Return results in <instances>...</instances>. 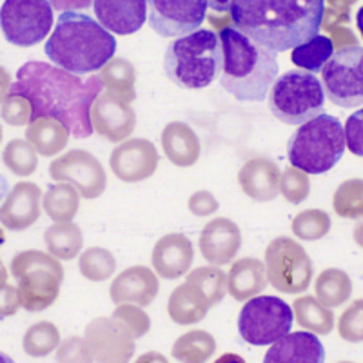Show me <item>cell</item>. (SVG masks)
I'll return each mask as SVG.
<instances>
[{"instance_id": "obj_29", "label": "cell", "mask_w": 363, "mask_h": 363, "mask_svg": "<svg viewBox=\"0 0 363 363\" xmlns=\"http://www.w3.org/2000/svg\"><path fill=\"white\" fill-rule=\"evenodd\" d=\"M44 213L55 222H71L80 207V191L67 182L51 184L42 199Z\"/></svg>"}, {"instance_id": "obj_51", "label": "cell", "mask_w": 363, "mask_h": 363, "mask_svg": "<svg viewBox=\"0 0 363 363\" xmlns=\"http://www.w3.org/2000/svg\"><path fill=\"white\" fill-rule=\"evenodd\" d=\"M55 9H62V11H79V9H87L93 0H51Z\"/></svg>"}, {"instance_id": "obj_49", "label": "cell", "mask_w": 363, "mask_h": 363, "mask_svg": "<svg viewBox=\"0 0 363 363\" xmlns=\"http://www.w3.org/2000/svg\"><path fill=\"white\" fill-rule=\"evenodd\" d=\"M21 307H24V303H22L21 289L8 284L2 285V307H0L2 318L11 316V314L17 313Z\"/></svg>"}, {"instance_id": "obj_30", "label": "cell", "mask_w": 363, "mask_h": 363, "mask_svg": "<svg viewBox=\"0 0 363 363\" xmlns=\"http://www.w3.org/2000/svg\"><path fill=\"white\" fill-rule=\"evenodd\" d=\"M293 311L300 327L311 330V333L325 336L330 335L335 329V314L330 307L323 306L318 298L309 296V294L296 298L293 303Z\"/></svg>"}, {"instance_id": "obj_19", "label": "cell", "mask_w": 363, "mask_h": 363, "mask_svg": "<svg viewBox=\"0 0 363 363\" xmlns=\"http://www.w3.org/2000/svg\"><path fill=\"white\" fill-rule=\"evenodd\" d=\"M96 21L116 35L140 31L149 18V0H93Z\"/></svg>"}, {"instance_id": "obj_4", "label": "cell", "mask_w": 363, "mask_h": 363, "mask_svg": "<svg viewBox=\"0 0 363 363\" xmlns=\"http://www.w3.org/2000/svg\"><path fill=\"white\" fill-rule=\"evenodd\" d=\"M44 51L51 62L77 74L100 71L115 57L116 38L100 22L80 11H64Z\"/></svg>"}, {"instance_id": "obj_13", "label": "cell", "mask_w": 363, "mask_h": 363, "mask_svg": "<svg viewBox=\"0 0 363 363\" xmlns=\"http://www.w3.org/2000/svg\"><path fill=\"white\" fill-rule=\"evenodd\" d=\"M209 0H149V24L164 38L189 35L207 18Z\"/></svg>"}, {"instance_id": "obj_48", "label": "cell", "mask_w": 363, "mask_h": 363, "mask_svg": "<svg viewBox=\"0 0 363 363\" xmlns=\"http://www.w3.org/2000/svg\"><path fill=\"white\" fill-rule=\"evenodd\" d=\"M187 207L194 216H209L218 211V200L209 191H196L187 202Z\"/></svg>"}, {"instance_id": "obj_28", "label": "cell", "mask_w": 363, "mask_h": 363, "mask_svg": "<svg viewBox=\"0 0 363 363\" xmlns=\"http://www.w3.org/2000/svg\"><path fill=\"white\" fill-rule=\"evenodd\" d=\"M187 287L207 307H213L225 298L227 277L218 265H206L187 272Z\"/></svg>"}, {"instance_id": "obj_8", "label": "cell", "mask_w": 363, "mask_h": 363, "mask_svg": "<svg viewBox=\"0 0 363 363\" xmlns=\"http://www.w3.org/2000/svg\"><path fill=\"white\" fill-rule=\"evenodd\" d=\"M323 84L311 71L293 69L274 80L269 93V109L280 122L306 124L325 109Z\"/></svg>"}, {"instance_id": "obj_26", "label": "cell", "mask_w": 363, "mask_h": 363, "mask_svg": "<svg viewBox=\"0 0 363 363\" xmlns=\"http://www.w3.org/2000/svg\"><path fill=\"white\" fill-rule=\"evenodd\" d=\"M267 267L258 258H240L233 262L227 274V293L235 300L247 301L267 287Z\"/></svg>"}, {"instance_id": "obj_40", "label": "cell", "mask_w": 363, "mask_h": 363, "mask_svg": "<svg viewBox=\"0 0 363 363\" xmlns=\"http://www.w3.org/2000/svg\"><path fill=\"white\" fill-rule=\"evenodd\" d=\"M293 235L303 242H316L329 235L330 216L323 209L300 211L291 222Z\"/></svg>"}, {"instance_id": "obj_12", "label": "cell", "mask_w": 363, "mask_h": 363, "mask_svg": "<svg viewBox=\"0 0 363 363\" xmlns=\"http://www.w3.org/2000/svg\"><path fill=\"white\" fill-rule=\"evenodd\" d=\"M322 84L335 106H363V48L349 45L336 51L322 69Z\"/></svg>"}, {"instance_id": "obj_25", "label": "cell", "mask_w": 363, "mask_h": 363, "mask_svg": "<svg viewBox=\"0 0 363 363\" xmlns=\"http://www.w3.org/2000/svg\"><path fill=\"white\" fill-rule=\"evenodd\" d=\"M160 140L164 155L177 167L194 165L202 155L199 135L186 122H169L162 131Z\"/></svg>"}, {"instance_id": "obj_47", "label": "cell", "mask_w": 363, "mask_h": 363, "mask_svg": "<svg viewBox=\"0 0 363 363\" xmlns=\"http://www.w3.org/2000/svg\"><path fill=\"white\" fill-rule=\"evenodd\" d=\"M347 147L356 157L363 158V108L352 113L345 122Z\"/></svg>"}, {"instance_id": "obj_22", "label": "cell", "mask_w": 363, "mask_h": 363, "mask_svg": "<svg viewBox=\"0 0 363 363\" xmlns=\"http://www.w3.org/2000/svg\"><path fill=\"white\" fill-rule=\"evenodd\" d=\"M111 300L120 303H136L147 307L158 294L157 271H151L145 265H133L116 274L109 287Z\"/></svg>"}, {"instance_id": "obj_35", "label": "cell", "mask_w": 363, "mask_h": 363, "mask_svg": "<svg viewBox=\"0 0 363 363\" xmlns=\"http://www.w3.org/2000/svg\"><path fill=\"white\" fill-rule=\"evenodd\" d=\"M216 351L215 336L206 330L193 329L174 342L173 358L184 363H203L213 358Z\"/></svg>"}, {"instance_id": "obj_43", "label": "cell", "mask_w": 363, "mask_h": 363, "mask_svg": "<svg viewBox=\"0 0 363 363\" xmlns=\"http://www.w3.org/2000/svg\"><path fill=\"white\" fill-rule=\"evenodd\" d=\"M2 118L13 128L28 125L33 120V106L26 96L9 91L8 95L2 96Z\"/></svg>"}, {"instance_id": "obj_14", "label": "cell", "mask_w": 363, "mask_h": 363, "mask_svg": "<svg viewBox=\"0 0 363 363\" xmlns=\"http://www.w3.org/2000/svg\"><path fill=\"white\" fill-rule=\"evenodd\" d=\"M50 174L55 182H67L80 191L82 199L95 200L106 191L108 174L95 155L84 149H71L51 162Z\"/></svg>"}, {"instance_id": "obj_42", "label": "cell", "mask_w": 363, "mask_h": 363, "mask_svg": "<svg viewBox=\"0 0 363 363\" xmlns=\"http://www.w3.org/2000/svg\"><path fill=\"white\" fill-rule=\"evenodd\" d=\"M280 193L284 199L293 206H298L303 200H307L311 193V180L309 173L298 169V167H289L281 173L280 180Z\"/></svg>"}, {"instance_id": "obj_21", "label": "cell", "mask_w": 363, "mask_h": 363, "mask_svg": "<svg viewBox=\"0 0 363 363\" xmlns=\"http://www.w3.org/2000/svg\"><path fill=\"white\" fill-rule=\"evenodd\" d=\"M194 260L193 242L186 235L171 233L158 240L151 255V264L164 280H177L191 271Z\"/></svg>"}, {"instance_id": "obj_10", "label": "cell", "mask_w": 363, "mask_h": 363, "mask_svg": "<svg viewBox=\"0 0 363 363\" xmlns=\"http://www.w3.org/2000/svg\"><path fill=\"white\" fill-rule=\"evenodd\" d=\"M271 285L284 294L303 293L313 280V262L306 249L289 236H278L265 249Z\"/></svg>"}, {"instance_id": "obj_24", "label": "cell", "mask_w": 363, "mask_h": 363, "mask_svg": "<svg viewBox=\"0 0 363 363\" xmlns=\"http://www.w3.org/2000/svg\"><path fill=\"white\" fill-rule=\"evenodd\" d=\"M265 363H322L325 349L316 333H289L271 345L264 358Z\"/></svg>"}, {"instance_id": "obj_16", "label": "cell", "mask_w": 363, "mask_h": 363, "mask_svg": "<svg viewBox=\"0 0 363 363\" xmlns=\"http://www.w3.org/2000/svg\"><path fill=\"white\" fill-rule=\"evenodd\" d=\"M91 122L96 135L108 142H124L135 131L136 113L129 100L106 89L91 108Z\"/></svg>"}, {"instance_id": "obj_18", "label": "cell", "mask_w": 363, "mask_h": 363, "mask_svg": "<svg viewBox=\"0 0 363 363\" xmlns=\"http://www.w3.org/2000/svg\"><path fill=\"white\" fill-rule=\"evenodd\" d=\"M42 189L33 182H18L0 207V222L9 231H26L40 218Z\"/></svg>"}, {"instance_id": "obj_34", "label": "cell", "mask_w": 363, "mask_h": 363, "mask_svg": "<svg viewBox=\"0 0 363 363\" xmlns=\"http://www.w3.org/2000/svg\"><path fill=\"white\" fill-rule=\"evenodd\" d=\"M316 298L327 307L343 306L352 294V280L342 269H325L314 281Z\"/></svg>"}, {"instance_id": "obj_20", "label": "cell", "mask_w": 363, "mask_h": 363, "mask_svg": "<svg viewBox=\"0 0 363 363\" xmlns=\"http://www.w3.org/2000/svg\"><path fill=\"white\" fill-rule=\"evenodd\" d=\"M242 247V233L233 220L220 218L211 220L200 235V252L209 264L222 265L231 264Z\"/></svg>"}, {"instance_id": "obj_36", "label": "cell", "mask_w": 363, "mask_h": 363, "mask_svg": "<svg viewBox=\"0 0 363 363\" xmlns=\"http://www.w3.org/2000/svg\"><path fill=\"white\" fill-rule=\"evenodd\" d=\"M104 87L111 93L124 96L125 100L133 102L136 99L135 82H136V71L129 60L122 57H113L99 73Z\"/></svg>"}, {"instance_id": "obj_53", "label": "cell", "mask_w": 363, "mask_h": 363, "mask_svg": "<svg viewBox=\"0 0 363 363\" xmlns=\"http://www.w3.org/2000/svg\"><path fill=\"white\" fill-rule=\"evenodd\" d=\"M327 2H329L330 8L345 9V11H349V8H351V6H354L358 0H327Z\"/></svg>"}, {"instance_id": "obj_31", "label": "cell", "mask_w": 363, "mask_h": 363, "mask_svg": "<svg viewBox=\"0 0 363 363\" xmlns=\"http://www.w3.org/2000/svg\"><path fill=\"white\" fill-rule=\"evenodd\" d=\"M44 242L48 251L58 260H73L84 245L82 231L73 222H55L45 229Z\"/></svg>"}, {"instance_id": "obj_11", "label": "cell", "mask_w": 363, "mask_h": 363, "mask_svg": "<svg viewBox=\"0 0 363 363\" xmlns=\"http://www.w3.org/2000/svg\"><path fill=\"white\" fill-rule=\"evenodd\" d=\"M2 31L18 48L40 44L53 28L51 0H4L0 11Z\"/></svg>"}, {"instance_id": "obj_5", "label": "cell", "mask_w": 363, "mask_h": 363, "mask_svg": "<svg viewBox=\"0 0 363 363\" xmlns=\"http://www.w3.org/2000/svg\"><path fill=\"white\" fill-rule=\"evenodd\" d=\"M223 51L220 35L211 29H196L167 45L164 71L167 79L184 89H203L222 73Z\"/></svg>"}, {"instance_id": "obj_46", "label": "cell", "mask_w": 363, "mask_h": 363, "mask_svg": "<svg viewBox=\"0 0 363 363\" xmlns=\"http://www.w3.org/2000/svg\"><path fill=\"white\" fill-rule=\"evenodd\" d=\"M57 362H93L86 336H73L60 343L57 349Z\"/></svg>"}, {"instance_id": "obj_2", "label": "cell", "mask_w": 363, "mask_h": 363, "mask_svg": "<svg viewBox=\"0 0 363 363\" xmlns=\"http://www.w3.org/2000/svg\"><path fill=\"white\" fill-rule=\"evenodd\" d=\"M229 15L242 33L281 53L318 35L325 0H231Z\"/></svg>"}, {"instance_id": "obj_56", "label": "cell", "mask_w": 363, "mask_h": 363, "mask_svg": "<svg viewBox=\"0 0 363 363\" xmlns=\"http://www.w3.org/2000/svg\"><path fill=\"white\" fill-rule=\"evenodd\" d=\"M145 359H160V362H165V358L162 354H147V356L144 354L138 362H145Z\"/></svg>"}, {"instance_id": "obj_54", "label": "cell", "mask_w": 363, "mask_h": 363, "mask_svg": "<svg viewBox=\"0 0 363 363\" xmlns=\"http://www.w3.org/2000/svg\"><path fill=\"white\" fill-rule=\"evenodd\" d=\"M352 238H354L356 245L363 249V222H359L358 225L354 227V233H352Z\"/></svg>"}, {"instance_id": "obj_37", "label": "cell", "mask_w": 363, "mask_h": 363, "mask_svg": "<svg viewBox=\"0 0 363 363\" xmlns=\"http://www.w3.org/2000/svg\"><path fill=\"white\" fill-rule=\"evenodd\" d=\"M333 209L340 218H363V178L342 182L333 194Z\"/></svg>"}, {"instance_id": "obj_1", "label": "cell", "mask_w": 363, "mask_h": 363, "mask_svg": "<svg viewBox=\"0 0 363 363\" xmlns=\"http://www.w3.org/2000/svg\"><path fill=\"white\" fill-rule=\"evenodd\" d=\"M102 89L99 74L82 80L77 73L38 60L26 62L11 84L13 93L31 102L33 118L55 116L62 120L77 138H87L95 133L91 108Z\"/></svg>"}, {"instance_id": "obj_41", "label": "cell", "mask_w": 363, "mask_h": 363, "mask_svg": "<svg viewBox=\"0 0 363 363\" xmlns=\"http://www.w3.org/2000/svg\"><path fill=\"white\" fill-rule=\"evenodd\" d=\"M2 160H4V165L13 174L29 177V174H33L37 171L38 153L28 140L15 138L4 147Z\"/></svg>"}, {"instance_id": "obj_3", "label": "cell", "mask_w": 363, "mask_h": 363, "mask_svg": "<svg viewBox=\"0 0 363 363\" xmlns=\"http://www.w3.org/2000/svg\"><path fill=\"white\" fill-rule=\"evenodd\" d=\"M223 66L220 86L242 102H262L278 74L277 51L258 44L235 26L220 29Z\"/></svg>"}, {"instance_id": "obj_7", "label": "cell", "mask_w": 363, "mask_h": 363, "mask_svg": "<svg viewBox=\"0 0 363 363\" xmlns=\"http://www.w3.org/2000/svg\"><path fill=\"white\" fill-rule=\"evenodd\" d=\"M11 277L22 293V303L29 313H38L55 303L64 281V267L50 251L18 252L11 260Z\"/></svg>"}, {"instance_id": "obj_33", "label": "cell", "mask_w": 363, "mask_h": 363, "mask_svg": "<svg viewBox=\"0 0 363 363\" xmlns=\"http://www.w3.org/2000/svg\"><path fill=\"white\" fill-rule=\"evenodd\" d=\"M207 313H209V307L191 293L186 281L174 287L173 293L169 294L167 314L178 325H194V323L202 322Z\"/></svg>"}, {"instance_id": "obj_39", "label": "cell", "mask_w": 363, "mask_h": 363, "mask_svg": "<svg viewBox=\"0 0 363 363\" xmlns=\"http://www.w3.org/2000/svg\"><path fill=\"white\" fill-rule=\"evenodd\" d=\"M79 271L89 281H104L116 271V258L104 247H89L80 255Z\"/></svg>"}, {"instance_id": "obj_45", "label": "cell", "mask_w": 363, "mask_h": 363, "mask_svg": "<svg viewBox=\"0 0 363 363\" xmlns=\"http://www.w3.org/2000/svg\"><path fill=\"white\" fill-rule=\"evenodd\" d=\"M113 316L122 320L129 327L135 338H142L151 329V318L136 303H120L115 309V313H113Z\"/></svg>"}, {"instance_id": "obj_32", "label": "cell", "mask_w": 363, "mask_h": 363, "mask_svg": "<svg viewBox=\"0 0 363 363\" xmlns=\"http://www.w3.org/2000/svg\"><path fill=\"white\" fill-rule=\"evenodd\" d=\"M335 53L336 48L333 38L325 37V35H314L307 42L293 48L291 60L300 69L318 73V71H322L325 67V64L329 62Z\"/></svg>"}, {"instance_id": "obj_38", "label": "cell", "mask_w": 363, "mask_h": 363, "mask_svg": "<svg viewBox=\"0 0 363 363\" xmlns=\"http://www.w3.org/2000/svg\"><path fill=\"white\" fill-rule=\"evenodd\" d=\"M60 333L58 327L51 322H38L26 330L22 347L24 352L31 358H42L53 352L60 345Z\"/></svg>"}, {"instance_id": "obj_50", "label": "cell", "mask_w": 363, "mask_h": 363, "mask_svg": "<svg viewBox=\"0 0 363 363\" xmlns=\"http://www.w3.org/2000/svg\"><path fill=\"white\" fill-rule=\"evenodd\" d=\"M325 31H329V33L333 35V42H335L336 51L343 50V48H349V45H358V38L352 33L351 28H347L345 24L333 26V28H327Z\"/></svg>"}, {"instance_id": "obj_9", "label": "cell", "mask_w": 363, "mask_h": 363, "mask_svg": "<svg viewBox=\"0 0 363 363\" xmlns=\"http://www.w3.org/2000/svg\"><path fill=\"white\" fill-rule=\"evenodd\" d=\"M294 311L277 296H255L245 301L238 316L240 336L249 345L264 347L289 335Z\"/></svg>"}, {"instance_id": "obj_23", "label": "cell", "mask_w": 363, "mask_h": 363, "mask_svg": "<svg viewBox=\"0 0 363 363\" xmlns=\"http://www.w3.org/2000/svg\"><path fill=\"white\" fill-rule=\"evenodd\" d=\"M281 173L277 162L267 157H255L238 171L240 189L255 202H271L280 193Z\"/></svg>"}, {"instance_id": "obj_27", "label": "cell", "mask_w": 363, "mask_h": 363, "mask_svg": "<svg viewBox=\"0 0 363 363\" xmlns=\"http://www.w3.org/2000/svg\"><path fill=\"white\" fill-rule=\"evenodd\" d=\"M69 128L55 116L33 118L26 129V140L33 145L42 157H55L62 153L69 142Z\"/></svg>"}, {"instance_id": "obj_17", "label": "cell", "mask_w": 363, "mask_h": 363, "mask_svg": "<svg viewBox=\"0 0 363 363\" xmlns=\"http://www.w3.org/2000/svg\"><path fill=\"white\" fill-rule=\"evenodd\" d=\"M113 173L125 184H138L158 169V151L151 140L131 138L113 149L109 158Z\"/></svg>"}, {"instance_id": "obj_52", "label": "cell", "mask_w": 363, "mask_h": 363, "mask_svg": "<svg viewBox=\"0 0 363 363\" xmlns=\"http://www.w3.org/2000/svg\"><path fill=\"white\" fill-rule=\"evenodd\" d=\"M209 6L215 13H225L231 8V0H209Z\"/></svg>"}, {"instance_id": "obj_44", "label": "cell", "mask_w": 363, "mask_h": 363, "mask_svg": "<svg viewBox=\"0 0 363 363\" xmlns=\"http://www.w3.org/2000/svg\"><path fill=\"white\" fill-rule=\"evenodd\" d=\"M340 338L349 343L363 342V298L354 300L338 320Z\"/></svg>"}, {"instance_id": "obj_6", "label": "cell", "mask_w": 363, "mask_h": 363, "mask_svg": "<svg viewBox=\"0 0 363 363\" xmlns=\"http://www.w3.org/2000/svg\"><path fill=\"white\" fill-rule=\"evenodd\" d=\"M345 147V125L336 116L322 113L293 133L287 144V158L298 169L322 174L342 160Z\"/></svg>"}, {"instance_id": "obj_15", "label": "cell", "mask_w": 363, "mask_h": 363, "mask_svg": "<svg viewBox=\"0 0 363 363\" xmlns=\"http://www.w3.org/2000/svg\"><path fill=\"white\" fill-rule=\"evenodd\" d=\"M93 362L124 363L135 354V336L122 320L111 316L95 318L84 333Z\"/></svg>"}, {"instance_id": "obj_55", "label": "cell", "mask_w": 363, "mask_h": 363, "mask_svg": "<svg viewBox=\"0 0 363 363\" xmlns=\"http://www.w3.org/2000/svg\"><path fill=\"white\" fill-rule=\"evenodd\" d=\"M356 26H358L359 33H362V38H363V6L358 9V15H356Z\"/></svg>"}]
</instances>
